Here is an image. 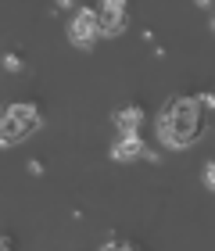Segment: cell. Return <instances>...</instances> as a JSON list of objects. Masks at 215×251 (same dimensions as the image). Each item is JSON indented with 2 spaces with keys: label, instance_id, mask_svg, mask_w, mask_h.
I'll return each mask as SVG.
<instances>
[{
  "label": "cell",
  "instance_id": "obj_5",
  "mask_svg": "<svg viewBox=\"0 0 215 251\" xmlns=\"http://www.w3.org/2000/svg\"><path fill=\"white\" fill-rule=\"evenodd\" d=\"M111 158L115 162H137V158H147V144L140 133L133 136H119L115 144H111Z\"/></svg>",
  "mask_w": 215,
  "mask_h": 251
},
{
  "label": "cell",
  "instance_id": "obj_8",
  "mask_svg": "<svg viewBox=\"0 0 215 251\" xmlns=\"http://www.w3.org/2000/svg\"><path fill=\"white\" fill-rule=\"evenodd\" d=\"M205 187L215 194V162H208V165H205Z\"/></svg>",
  "mask_w": 215,
  "mask_h": 251
},
{
  "label": "cell",
  "instance_id": "obj_6",
  "mask_svg": "<svg viewBox=\"0 0 215 251\" xmlns=\"http://www.w3.org/2000/svg\"><path fill=\"white\" fill-rule=\"evenodd\" d=\"M111 122H115L119 136H133V133H140V122H143V108H140V104H126V108H119L115 115H111Z\"/></svg>",
  "mask_w": 215,
  "mask_h": 251
},
{
  "label": "cell",
  "instance_id": "obj_3",
  "mask_svg": "<svg viewBox=\"0 0 215 251\" xmlns=\"http://www.w3.org/2000/svg\"><path fill=\"white\" fill-rule=\"evenodd\" d=\"M100 36L97 29V11L94 7H75V15L69 22V40L75 43V47H94Z\"/></svg>",
  "mask_w": 215,
  "mask_h": 251
},
{
  "label": "cell",
  "instance_id": "obj_10",
  "mask_svg": "<svg viewBox=\"0 0 215 251\" xmlns=\"http://www.w3.org/2000/svg\"><path fill=\"white\" fill-rule=\"evenodd\" d=\"M0 251H15V244H11V237H0Z\"/></svg>",
  "mask_w": 215,
  "mask_h": 251
},
{
  "label": "cell",
  "instance_id": "obj_13",
  "mask_svg": "<svg viewBox=\"0 0 215 251\" xmlns=\"http://www.w3.org/2000/svg\"><path fill=\"white\" fill-rule=\"evenodd\" d=\"M212 32H215V18H212Z\"/></svg>",
  "mask_w": 215,
  "mask_h": 251
},
{
  "label": "cell",
  "instance_id": "obj_2",
  "mask_svg": "<svg viewBox=\"0 0 215 251\" xmlns=\"http://www.w3.org/2000/svg\"><path fill=\"white\" fill-rule=\"evenodd\" d=\"M40 122H43V119H40L36 104H25V100L0 108V147L22 144L32 129H40Z\"/></svg>",
  "mask_w": 215,
  "mask_h": 251
},
{
  "label": "cell",
  "instance_id": "obj_9",
  "mask_svg": "<svg viewBox=\"0 0 215 251\" xmlns=\"http://www.w3.org/2000/svg\"><path fill=\"white\" fill-rule=\"evenodd\" d=\"M104 251H133L129 244H104Z\"/></svg>",
  "mask_w": 215,
  "mask_h": 251
},
{
  "label": "cell",
  "instance_id": "obj_11",
  "mask_svg": "<svg viewBox=\"0 0 215 251\" xmlns=\"http://www.w3.org/2000/svg\"><path fill=\"white\" fill-rule=\"evenodd\" d=\"M54 4H58V7H75L79 0H54Z\"/></svg>",
  "mask_w": 215,
  "mask_h": 251
},
{
  "label": "cell",
  "instance_id": "obj_7",
  "mask_svg": "<svg viewBox=\"0 0 215 251\" xmlns=\"http://www.w3.org/2000/svg\"><path fill=\"white\" fill-rule=\"evenodd\" d=\"M22 65H25V61H22V54H15V50L4 54V68H7V72H22Z\"/></svg>",
  "mask_w": 215,
  "mask_h": 251
},
{
  "label": "cell",
  "instance_id": "obj_4",
  "mask_svg": "<svg viewBox=\"0 0 215 251\" xmlns=\"http://www.w3.org/2000/svg\"><path fill=\"white\" fill-rule=\"evenodd\" d=\"M129 18H126V0H100L97 4V29L100 36H119L126 32Z\"/></svg>",
  "mask_w": 215,
  "mask_h": 251
},
{
  "label": "cell",
  "instance_id": "obj_12",
  "mask_svg": "<svg viewBox=\"0 0 215 251\" xmlns=\"http://www.w3.org/2000/svg\"><path fill=\"white\" fill-rule=\"evenodd\" d=\"M194 4H197V7H212V0H194Z\"/></svg>",
  "mask_w": 215,
  "mask_h": 251
},
{
  "label": "cell",
  "instance_id": "obj_1",
  "mask_svg": "<svg viewBox=\"0 0 215 251\" xmlns=\"http://www.w3.org/2000/svg\"><path fill=\"white\" fill-rule=\"evenodd\" d=\"M158 136L165 147H190L201 136V104L194 97H168L158 115Z\"/></svg>",
  "mask_w": 215,
  "mask_h": 251
}]
</instances>
